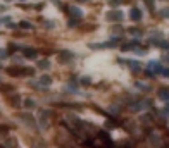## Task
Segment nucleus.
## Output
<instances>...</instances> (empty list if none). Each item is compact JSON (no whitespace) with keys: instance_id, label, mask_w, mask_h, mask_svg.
<instances>
[{"instance_id":"obj_18","label":"nucleus","mask_w":169,"mask_h":148,"mask_svg":"<svg viewBox=\"0 0 169 148\" xmlns=\"http://www.w3.org/2000/svg\"><path fill=\"white\" fill-rule=\"evenodd\" d=\"M159 16H160V18H164V19H169V7H166V9L160 10Z\"/></svg>"},{"instance_id":"obj_16","label":"nucleus","mask_w":169,"mask_h":148,"mask_svg":"<svg viewBox=\"0 0 169 148\" xmlns=\"http://www.w3.org/2000/svg\"><path fill=\"white\" fill-rule=\"evenodd\" d=\"M7 57H9V50L7 48H0V60H4Z\"/></svg>"},{"instance_id":"obj_14","label":"nucleus","mask_w":169,"mask_h":148,"mask_svg":"<svg viewBox=\"0 0 169 148\" xmlns=\"http://www.w3.org/2000/svg\"><path fill=\"white\" fill-rule=\"evenodd\" d=\"M150 143L154 145V146H157V145L160 143V139H159V136H157L155 133H152V134H150Z\"/></svg>"},{"instance_id":"obj_28","label":"nucleus","mask_w":169,"mask_h":148,"mask_svg":"<svg viewBox=\"0 0 169 148\" xmlns=\"http://www.w3.org/2000/svg\"><path fill=\"white\" fill-rule=\"evenodd\" d=\"M79 2H88V0H79Z\"/></svg>"},{"instance_id":"obj_2","label":"nucleus","mask_w":169,"mask_h":148,"mask_svg":"<svg viewBox=\"0 0 169 148\" xmlns=\"http://www.w3.org/2000/svg\"><path fill=\"white\" fill-rule=\"evenodd\" d=\"M145 67H148L150 71H154V74H162V71H164L162 62H160V60H150Z\"/></svg>"},{"instance_id":"obj_5","label":"nucleus","mask_w":169,"mask_h":148,"mask_svg":"<svg viewBox=\"0 0 169 148\" xmlns=\"http://www.w3.org/2000/svg\"><path fill=\"white\" fill-rule=\"evenodd\" d=\"M130 19L133 22H140L142 21V10H140L138 7H133V9L130 10Z\"/></svg>"},{"instance_id":"obj_11","label":"nucleus","mask_w":169,"mask_h":148,"mask_svg":"<svg viewBox=\"0 0 169 148\" xmlns=\"http://www.w3.org/2000/svg\"><path fill=\"white\" fill-rule=\"evenodd\" d=\"M24 107H26L28 110L35 109V107H36V102L33 100V98H26V100H24Z\"/></svg>"},{"instance_id":"obj_4","label":"nucleus","mask_w":169,"mask_h":148,"mask_svg":"<svg viewBox=\"0 0 169 148\" xmlns=\"http://www.w3.org/2000/svg\"><path fill=\"white\" fill-rule=\"evenodd\" d=\"M22 57L28 59V60H33L38 57V52H36L35 48H22Z\"/></svg>"},{"instance_id":"obj_22","label":"nucleus","mask_w":169,"mask_h":148,"mask_svg":"<svg viewBox=\"0 0 169 148\" xmlns=\"http://www.w3.org/2000/svg\"><path fill=\"white\" fill-rule=\"evenodd\" d=\"M12 60L16 62V64H22V60H24V57H19V55H14Z\"/></svg>"},{"instance_id":"obj_1","label":"nucleus","mask_w":169,"mask_h":148,"mask_svg":"<svg viewBox=\"0 0 169 148\" xmlns=\"http://www.w3.org/2000/svg\"><path fill=\"white\" fill-rule=\"evenodd\" d=\"M74 59V52H71V50H62L61 53H59V57H57V60L61 62V64H67V62H71Z\"/></svg>"},{"instance_id":"obj_27","label":"nucleus","mask_w":169,"mask_h":148,"mask_svg":"<svg viewBox=\"0 0 169 148\" xmlns=\"http://www.w3.org/2000/svg\"><path fill=\"white\" fill-rule=\"evenodd\" d=\"M50 2H54L55 5H61V2H59V0H50Z\"/></svg>"},{"instance_id":"obj_31","label":"nucleus","mask_w":169,"mask_h":148,"mask_svg":"<svg viewBox=\"0 0 169 148\" xmlns=\"http://www.w3.org/2000/svg\"><path fill=\"white\" fill-rule=\"evenodd\" d=\"M0 81H2V78H0Z\"/></svg>"},{"instance_id":"obj_15","label":"nucleus","mask_w":169,"mask_h":148,"mask_svg":"<svg viewBox=\"0 0 169 148\" xmlns=\"http://www.w3.org/2000/svg\"><path fill=\"white\" fill-rule=\"evenodd\" d=\"M130 35H133L135 38H140V36H142V31L136 29V28H130Z\"/></svg>"},{"instance_id":"obj_17","label":"nucleus","mask_w":169,"mask_h":148,"mask_svg":"<svg viewBox=\"0 0 169 148\" xmlns=\"http://www.w3.org/2000/svg\"><path fill=\"white\" fill-rule=\"evenodd\" d=\"M154 2H155V0H143V4L147 5L148 10H154V9H155V7H154Z\"/></svg>"},{"instance_id":"obj_6","label":"nucleus","mask_w":169,"mask_h":148,"mask_svg":"<svg viewBox=\"0 0 169 148\" xmlns=\"http://www.w3.org/2000/svg\"><path fill=\"white\" fill-rule=\"evenodd\" d=\"M69 12H71V16H73L74 19H81V18H83V10L79 9V7H74V5H71V7H69Z\"/></svg>"},{"instance_id":"obj_10","label":"nucleus","mask_w":169,"mask_h":148,"mask_svg":"<svg viewBox=\"0 0 169 148\" xmlns=\"http://www.w3.org/2000/svg\"><path fill=\"white\" fill-rule=\"evenodd\" d=\"M38 69L48 71V69H50V60H47V59H45V60H40L38 62Z\"/></svg>"},{"instance_id":"obj_29","label":"nucleus","mask_w":169,"mask_h":148,"mask_svg":"<svg viewBox=\"0 0 169 148\" xmlns=\"http://www.w3.org/2000/svg\"><path fill=\"white\" fill-rule=\"evenodd\" d=\"M19 2H28V0H19Z\"/></svg>"},{"instance_id":"obj_21","label":"nucleus","mask_w":169,"mask_h":148,"mask_svg":"<svg viewBox=\"0 0 169 148\" xmlns=\"http://www.w3.org/2000/svg\"><path fill=\"white\" fill-rule=\"evenodd\" d=\"M45 29H54V28H55V24H54V21H45Z\"/></svg>"},{"instance_id":"obj_13","label":"nucleus","mask_w":169,"mask_h":148,"mask_svg":"<svg viewBox=\"0 0 169 148\" xmlns=\"http://www.w3.org/2000/svg\"><path fill=\"white\" fill-rule=\"evenodd\" d=\"M107 110H109L111 114H116V115H117V114L121 112V107H119V105H109Z\"/></svg>"},{"instance_id":"obj_24","label":"nucleus","mask_w":169,"mask_h":148,"mask_svg":"<svg viewBox=\"0 0 169 148\" xmlns=\"http://www.w3.org/2000/svg\"><path fill=\"white\" fill-rule=\"evenodd\" d=\"M123 0H111V5H121Z\"/></svg>"},{"instance_id":"obj_12","label":"nucleus","mask_w":169,"mask_h":148,"mask_svg":"<svg viewBox=\"0 0 169 148\" xmlns=\"http://www.w3.org/2000/svg\"><path fill=\"white\" fill-rule=\"evenodd\" d=\"M18 24H19L21 29H33V24H31L30 21H19Z\"/></svg>"},{"instance_id":"obj_9","label":"nucleus","mask_w":169,"mask_h":148,"mask_svg":"<svg viewBox=\"0 0 169 148\" xmlns=\"http://www.w3.org/2000/svg\"><path fill=\"white\" fill-rule=\"evenodd\" d=\"M19 119H22V122H24V124H30V126H33V124H35V119L31 117V115H26V114H21V115H19Z\"/></svg>"},{"instance_id":"obj_30","label":"nucleus","mask_w":169,"mask_h":148,"mask_svg":"<svg viewBox=\"0 0 169 148\" xmlns=\"http://www.w3.org/2000/svg\"><path fill=\"white\" fill-rule=\"evenodd\" d=\"M4 2H12V0H4Z\"/></svg>"},{"instance_id":"obj_8","label":"nucleus","mask_w":169,"mask_h":148,"mask_svg":"<svg viewBox=\"0 0 169 148\" xmlns=\"http://www.w3.org/2000/svg\"><path fill=\"white\" fill-rule=\"evenodd\" d=\"M157 96H159L160 100L169 102V90H166V88H162V90H159V93H157Z\"/></svg>"},{"instance_id":"obj_25","label":"nucleus","mask_w":169,"mask_h":148,"mask_svg":"<svg viewBox=\"0 0 169 148\" xmlns=\"http://www.w3.org/2000/svg\"><path fill=\"white\" fill-rule=\"evenodd\" d=\"M162 60H164V62H169V53H166V55L162 57Z\"/></svg>"},{"instance_id":"obj_19","label":"nucleus","mask_w":169,"mask_h":148,"mask_svg":"<svg viewBox=\"0 0 169 148\" xmlns=\"http://www.w3.org/2000/svg\"><path fill=\"white\" fill-rule=\"evenodd\" d=\"M79 83L87 86V84H90V83H91V78H90V76H81V81H79Z\"/></svg>"},{"instance_id":"obj_7","label":"nucleus","mask_w":169,"mask_h":148,"mask_svg":"<svg viewBox=\"0 0 169 148\" xmlns=\"http://www.w3.org/2000/svg\"><path fill=\"white\" fill-rule=\"evenodd\" d=\"M52 81L54 79L50 78V76H47V74H43V76H42V78H40V86H50V84H52Z\"/></svg>"},{"instance_id":"obj_3","label":"nucleus","mask_w":169,"mask_h":148,"mask_svg":"<svg viewBox=\"0 0 169 148\" xmlns=\"http://www.w3.org/2000/svg\"><path fill=\"white\" fill-rule=\"evenodd\" d=\"M123 18H124V14H123V10H119V9L111 10V12L107 14V21H121Z\"/></svg>"},{"instance_id":"obj_20","label":"nucleus","mask_w":169,"mask_h":148,"mask_svg":"<svg viewBox=\"0 0 169 148\" xmlns=\"http://www.w3.org/2000/svg\"><path fill=\"white\" fill-rule=\"evenodd\" d=\"M136 88H140V90H145V92H148V90H150V86H148V84H145V83H136Z\"/></svg>"},{"instance_id":"obj_23","label":"nucleus","mask_w":169,"mask_h":148,"mask_svg":"<svg viewBox=\"0 0 169 148\" xmlns=\"http://www.w3.org/2000/svg\"><path fill=\"white\" fill-rule=\"evenodd\" d=\"M162 76H164V78H167V79H169V67H166V69L162 71Z\"/></svg>"},{"instance_id":"obj_26","label":"nucleus","mask_w":169,"mask_h":148,"mask_svg":"<svg viewBox=\"0 0 169 148\" xmlns=\"http://www.w3.org/2000/svg\"><path fill=\"white\" fill-rule=\"evenodd\" d=\"M164 112H166V114H169V102L166 103V109H164Z\"/></svg>"}]
</instances>
